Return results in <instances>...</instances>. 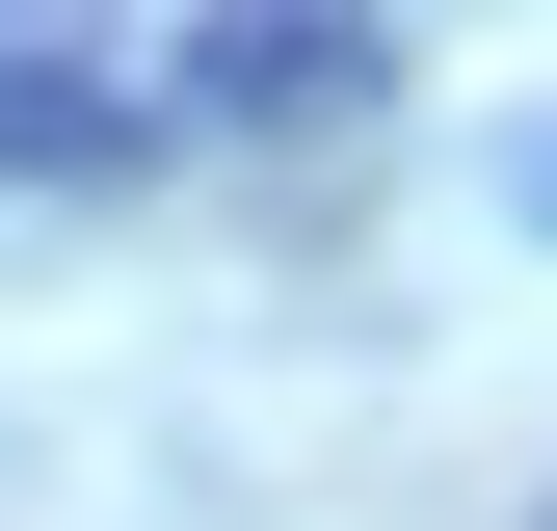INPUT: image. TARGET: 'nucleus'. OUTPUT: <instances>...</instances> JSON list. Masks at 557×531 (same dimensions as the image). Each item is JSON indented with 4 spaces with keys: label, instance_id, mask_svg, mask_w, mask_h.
Masks as SVG:
<instances>
[{
    "label": "nucleus",
    "instance_id": "nucleus-1",
    "mask_svg": "<svg viewBox=\"0 0 557 531\" xmlns=\"http://www.w3.org/2000/svg\"><path fill=\"white\" fill-rule=\"evenodd\" d=\"M160 81L213 107V133H293V107H345V81H372V0H213Z\"/></svg>",
    "mask_w": 557,
    "mask_h": 531
},
{
    "label": "nucleus",
    "instance_id": "nucleus-2",
    "mask_svg": "<svg viewBox=\"0 0 557 531\" xmlns=\"http://www.w3.org/2000/svg\"><path fill=\"white\" fill-rule=\"evenodd\" d=\"M0 160H133V107H107V81H53V53H0Z\"/></svg>",
    "mask_w": 557,
    "mask_h": 531
},
{
    "label": "nucleus",
    "instance_id": "nucleus-3",
    "mask_svg": "<svg viewBox=\"0 0 557 531\" xmlns=\"http://www.w3.org/2000/svg\"><path fill=\"white\" fill-rule=\"evenodd\" d=\"M531 239H557V160H531Z\"/></svg>",
    "mask_w": 557,
    "mask_h": 531
}]
</instances>
